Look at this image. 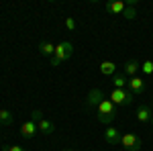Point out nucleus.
<instances>
[{"mask_svg": "<svg viewBox=\"0 0 153 151\" xmlns=\"http://www.w3.org/2000/svg\"><path fill=\"white\" fill-rule=\"evenodd\" d=\"M151 118H153L151 104H141L137 108V121H139V123H151Z\"/></svg>", "mask_w": 153, "mask_h": 151, "instance_id": "nucleus-5", "label": "nucleus"}, {"mask_svg": "<svg viewBox=\"0 0 153 151\" xmlns=\"http://www.w3.org/2000/svg\"><path fill=\"white\" fill-rule=\"evenodd\" d=\"M129 90L135 94V96L143 94V92H145V80L139 78V76H133V78L129 80Z\"/></svg>", "mask_w": 153, "mask_h": 151, "instance_id": "nucleus-7", "label": "nucleus"}, {"mask_svg": "<svg viewBox=\"0 0 153 151\" xmlns=\"http://www.w3.org/2000/svg\"><path fill=\"white\" fill-rule=\"evenodd\" d=\"M120 147H125L127 151H139L141 149V137H137L135 133H123Z\"/></svg>", "mask_w": 153, "mask_h": 151, "instance_id": "nucleus-4", "label": "nucleus"}, {"mask_svg": "<svg viewBox=\"0 0 153 151\" xmlns=\"http://www.w3.org/2000/svg\"><path fill=\"white\" fill-rule=\"evenodd\" d=\"M39 53L53 57V55H55V45H53L51 41H41V43H39Z\"/></svg>", "mask_w": 153, "mask_h": 151, "instance_id": "nucleus-12", "label": "nucleus"}, {"mask_svg": "<svg viewBox=\"0 0 153 151\" xmlns=\"http://www.w3.org/2000/svg\"><path fill=\"white\" fill-rule=\"evenodd\" d=\"M127 84H129V80L125 78V74H114V78H112V86H114V88H120V90H123Z\"/></svg>", "mask_w": 153, "mask_h": 151, "instance_id": "nucleus-15", "label": "nucleus"}, {"mask_svg": "<svg viewBox=\"0 0 153 151\" xmlns=\"http://www.w3.org/2000/svg\"><path fill=\"white\" fill-rule=\"evenodd\" d=\"M102 100H104V94L100 92V90H92V92L88 94V98H86V106H88V108H94V106H98Z\"/></svg>", "mask_w": 153, "mask_h": 151, "instance_id": "nucleus-9", "label": "nucleus"}, {"mask_svg": "<svg viewBox=\"0 0 153 151\" xmlns=\"http://www.w3.org/2000/svg\"><path fill=\"white\" fill-rule=\"evenodd\" d=\"M41 118H43V112H41V110H33V112H31V121H35V123H39V121H41Z\"/></svg>", "mask_w": 153, "mask_h": 151, "instance_id": "nucleus-19", "label": "nucleus"}, {"mask_svg": "<svg viewBox=\"0 0 153 151\" xmlns=\"http://www.w3.org/2000/svg\"><path fill=\"white\" fill-rule=\"evenodd\" d=\"M12 123V112L6 108H0V125H10Z\"/></svg>", "mask_w": 153, "mask_h": 151, "instance_id": "nucleus-16", "label": "nucleus"}, {"mask_svg": "<svg viewBox=\"0 0 153 151\" xmlns=\"http://www.w3.org/2000/svg\"><path fill=\"white\" fill-rule=\"evenodd\" d=\"M37 129H39L43 135H51V133L55 131V125H53L51 121H47V118H41V121L37 123Z\"/></svg>", "mask_w": 153, "mask_h": 151, "instance_id": "nucleus-11", "label": "nucleus"}, {"mask_svg": "<svg viewBox=\"0 0 153 151\" xmlns=\"http://www.w3.org/2000/svg\"><path fill=\"white\" fill-rule=\"evenodd\" d=\"M117 71V63L114 61H102L100 63V74L102 76H114Z\"/></svg>", "mask_w": 153, "mask_h": 151, "instance_id": "nucleus-14", "label": "nucleus"}, {"mask_svg": "<svg viewBox=\"0 0 153 151\" xmlns=\"http://www.w3.org/2000/svg\"><path fill=\"white\" fill-rule=\"evenodd\" d=\"M96 108H98V121H100L102 125H110V123L114 121V116H117V106L112 104L110 100L104 98Z\"/></svg>", "mask_w": 153, "mask_h": 151, "instance_id": "nucleus-2", "label": "nucleus"}, {"mask_svg": "<svg viewBox=\"0 0 153 151\" xmlns=\"http://www.w3.org/2000/svg\"><path fill=\"white\" fill-rule=\"evenodd\" d=\"M71 55H74V45H71L70 41H61L59 45H55V55L51 57V65L55 68V65H59V63L68 61Z\"/></svg>", "mask_w": 153, "mask_h": 151, "instance_id": "nucleus-1", "label": "nucleus"}, {"mask_svg": "<svg viewBox=\"0 0 153 151\" xmlns=\"http://www.w3.org/2000/svg\"><path fill=\"white\" fill-rule=\"evenodd\" d=\"M141 70L145 76H151L153 74V61H145V63H141Z\"/></svg>", "mask_w": 153, "mask_h": 151, "instance_id": "nucleus-18", "label": "nucleus"}, {"mask_svg": "<svg viewBox=\"0 0 153 151\" xmlns=\"http://www.w3.org/2000/svg\"><path fill=\"white\" fill-rule=\"evenodd\" d=\"M123 16H125L127 21H133V19L137 16V8H135V4H129V6L125 8V12H123Z\"/></svg>", "mask_w": 153, "mask_h": 151, "instance_id": "nucleus-17", "label": "nucleus"}, {"mask_svg": "<svg viewBox=\"0 0 153 151\" xmlns=\"http://www.w3.org/2000/svg\"><path fill=\"white\" fill-rule=\"evenodd\" d=\"M120 131L118 129H114V127H108L104 131V141L108 143V145H120Z\"/></svg>", "mask_w": 153, "mask_h": 151, "instance_id": "nucleus-6", "label": "nucleus"}, {"mask_svg": "<svg viewBox=\"0 0 153 151\" xmlns=\"http://www.w3.org/2000/svg\"><path fill=\"white\" fill-rule=\"evenodd\" d=\"M65 27H68L70 31H74V29H76V21H74L71 16H68V19H65Z\"/></svg>", "mask_w": 153, "mask_h": 151, "instance_id": "nucleus-20", "label": "nucleus"}, {"mask_svg": "<svg viewBox=\"0 0 153 151\" xmlns=\"http://www.w3.org/2000/svg\"><path fill=\"white\" fill-rule=\"evenodd\" d=\"M106 8L112 12V14H120V16H123V12H125V8H127V4H125L123 0H114V2H110Z\"/></svg>", "mask_w": 153, "mask_h": 151, "instance_id": "nucleus-13", "label": "nucleus"}, {"mask_svg": "<svg viewBox=\"0 0 153 151\" xmlns=\"http://www.w3.org/2000/svg\"><path fill=\"white\" fill-rule=\"evenodd\" d=\"M63 151H71V149H63Z\"/></svg>", "mask_w": 153, "mask_h": 151, "instance_id": "nucleus-22", "label": "nucleus"}, {"mask_svg": "<svg viewBox=\"0 0 153 151\" xmlns=\"http://www.w3.org/2000/svg\"><path fill=\"white\" fill-rule=\"evenodd\" d=\"M151 108H153V104H151Z\"/></svg>", "mask_w": 153, "mask_h": 151, "instance_id": "nucleus-24", "label": "nucleus"}, {"mask_svg": "<svg viewBox=\"0 0 153 151\" xmlns=\"http://www.w3.org/2000/svg\"><path fill=\"white\" fill-rule=\"evenodd\" d=\"M37 123L35 121H27V123H23V127H21V135H23L25 139H33L37 135Z\"/></svg>", "mask_w": 153, "mask_h": 151, "instance_id": "nucleus-8", "label": "nucleus"}, {"mask_svg": "<svg viewBox=\"0 0 153 151\" xmlns=\"http://www.w3.org/2000/svg\"><path fill=\"white\" fill-rule=\"evenodd\" d=\"M151 125H153V118H151Z\"/></svg>", "mask_w": 153, "mask_h": 151, "instance_id": "nucleus-23", "label": "nucleus"}, {"mask_svg": "<svg viewBox=\"0 0 153 151\" xmlns=\"http://www.w3.org/2000/svg\"><path fill=\"white\" fill-rule=\"evenodd\" d=\"M139 70H141V63L139 61H135V59H129L127 63H125V76H137L139 74Z\"/></svg>", "mask_w": 153, "mask_h": 151, "instance_id": "nucleus-10", "label": "nucleus"}, {"mask_svg": "<svg viewBox=\"0 0 153 151\" xmlns=\"http://www.w3.org/2000/svg\"><path fill=\"white\" fill-rule=\"evenodd\" d=\"M2 151H25V149L19 145H6V147H2Z\"/></svg>", "mask_w": 153, "mask_h": 151, "instance_id": "nucleus-21", "label": "nucleus"}, {"mask_svg": "<svg viewBox=\"0 0 153 151\" xmlns=\"http://www.w3.org/2000/svg\"><path fill=\"white\" fill-rule=\"evenodd\" d=\"M133 100H135V94L131 92V90L114 88V90L110 92V102L114 106H129V104H133Z\"/></svg>", "mask_w": 153, "mask_h": 151, "instance_id": "nucleus-3", "label": "nucleus"}]
</instances>
